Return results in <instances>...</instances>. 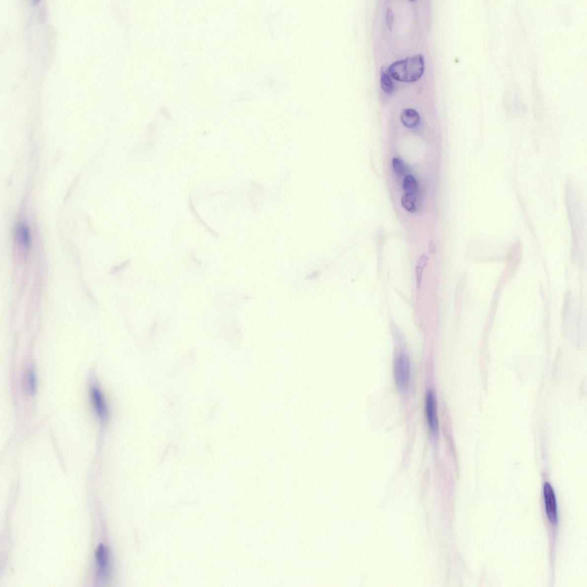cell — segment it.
<instances>
[{"mask_svg":"<svg viewBox=\"0 0 587 587\" xmlns=\"http://www.w3.org/2000/svg\"><path fill=\"white\" fill-rule=\"evenodd\" d=\"M97 578L100 583L107 581L110 573L108 551L104 545L101 544L96 551Z\"/></svg>","mask_w":587,"mask_h":587,"instance_id":"obj_3","label":"cell"},{"mask_svg":"<svg viewBox=\"0 0 587 587\" xmlns=\"http://www.w3.org/2000/svg\"><path fill=\"white\" fill-rule=\"evenodd\" d=\"M28 384V391H29L31 395H34L36 393V374H35L34 369L28 372L27 378Z\"/></svg>","mask_w":587,"mask_h":587,"instance_id":"obj_13","label":"cell"},{"mask_svg":"<svg viewBox=\"0 0 587 587\" xmlns=\"http://www.w3.org/2000/svg\"><path fill=\"white\" fill-rule=\"evenodd\" d=\"M425 69L423 56L417 54L396 61L389 66L392 78L399 82H415L423 76Z\"/></svg>","mask_w":587,"mask_h":587,"instance_id":"obj_1","label":"cell"},{"mask_svg":"<svg viewBox=\"0 0 587 587\" xmlns=\"http://www.w3.org/2000/svg\"><path fill=\"white\" fill-rule=\"evenodd\" d=\"M392 165L393 170H394L396 173L399 175H403L405 173V167H404L402 161L398 159V158H394L393 159Z\"/></svg>","mask_w":587,"mask_h":587,"instance_id":"obj_14","label":"cell"},{"mask_svg":"<svg viewBox=\"0 0 587 587\" xmlns=\"http://www.w3.org/2000/svg\"><path fill=\"white\" fill-rule=\"evenodd\" d=\"M403 189L406 193H410L416 195L418 191V184L415 178L413 175H407L404 178Z\"/></svg>","mask_w":587,"mask_h":587,"instance_id":"obj_11","label":"cell"},{"mask_svg":"<svg viewBox=\"0 0 587 587\" xmlns=\"http://www.w3.org/2000/svg\"><path fill=\"white\" fill-rule=\"evenodd\" d=\"M544 495L548 518L552 523L556 524L558 515L556 496L552 487L549 483L544 484Z\"/></svg>","mask_w":587,"mask_h":587,"instance_id":"obj_5","label":"cell"},{"mask_svg":"<svg viewBox=\"0 0 587 587\" xmlns=\"http://www.w3.org/2000/svg\"><path fill=\"white\" fill-rule=\"evenodd\" d=\"M380 85L381 89L386 94H391L395 90V85L388 69L382 66L380 71Z\"/></svg>","mask_w":587,"mask_h":587,"instance_id":"obj_9","label":"cell"},{"mask_svg":"<svg viewBox=\"0 0 587 587\" xmlns=\"http://www.w3.org/2000/svg\"><path fill=\"white\" fill-rule=\"evenodd\" d=\"M91 398L95 411L101 420L106 419L108 416V410L106 402L103 393L97 387H93L91 390Z\"/></svg>","mask_w":587,"mask_h":587,"instance_id":"obj_6","label":"cell"},{"mask_svg":"<svg viewBox=\"0 0 587 587\" xmlns=\"http://www.w3.org/2000/svg\"><path fill=\"white\" fill-rule=\"evenodd\" d=\"M426 413L428 427L431 433L437 435L439 430V421L437 413V399L434 393L429 391L427 393L426 402Z\"/></svg>","mask_w":587,"mask_h":587,"instance_id":"obj_4","label":"cell"},{"mask_svg":"<svg viewBox=\"0 0 587 587\" xmlns=\"http://www.w3.org/2000/svg\"><path fill=\"white\" fill-rule=\"evenodd\" d=\"M427 256L426 255L424 254L421 256L419 260H418L416 269V274L417 285L419 286V287L421 284V279H422L423 271L427 264Z\"/></svg>","mask_w":587,"mask_h":587,"instance_id":"obj_12","label":"cell"},{"mask_svg":"<svg viewBox=\"0 0 587 587\" xmlns=\"http://www.w3.org/2000/svg\"><path fill=\"white\" fill-rule=\"evenodd\" d=\"M16 236L17 242L24 249H29L31 238L29 228L24 223H20L16 228Z\"/></svg>","mask_w":587,"mask_h":587,"instance_id":"obj_8","label":"cell"},{"mask_svg":"<svg viewBox=\"0 0 587 587\" xmlns=\"http://www.w3.org/2000/svg\"><path fill=\"white\" fill-rule=\"evenodd\" d=\"M400 119L403 124L409 128L416 127L420 121L419 113L413 108L404 109L400 114Z\"/></svg>","mask_w":587,"mask_h":587,"instance_id":"obj_7","label":"cell"},{"mask_svg":"<svg viewBox=\"0 0 587 587\" xmlns=\"http://www.w3.org/2000/svg\"><path fill=\"white\" fill-rule=\"evenodd\" d=\"M401 203L404 208L408 211L411 212H415L416 210V195L410 194V193H406L405 195L403 196Z\"/></svg>","mask_w":587,"mask_h":587,"instance_id":"obj_10","label":"cell"},{"mask_svg":"<svg viewBox=\"0 0 587 587\" xmlns=\"http://www.w3.org/2000/svg\"><path fill=\"white\" fill-rule=\"evenodd\" d=\"M395 378L397 386L401 391H405L410 384V362L405 353H401L395 361Z\"/></svg>","mask_w":587,"mask_h":587,"instance_id":"obj_2","label":"cell"},{"mask_svg":"<svg viewBox=\"0 0 587 587\" xmlns=\"http://www.w3.org/2000/svg\"><path fill=\"white\" fill-rule=\"evenodd\" d=\"M393 22H394V15L391 8H388L386 11V23L390 31L392 29Z\"/></svg>","mask_w":587,"mask_h":587,"instance_id":"obj_15","label":"cell"}]
</instances>
